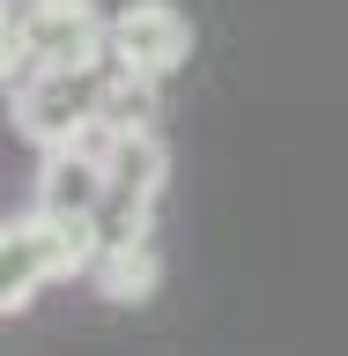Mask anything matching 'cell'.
<instances>
[{
	"label": "cell",
	"instance_id": "cell-6",
	"mask_svg": "<svg viewBox=\"0 0 348 356\" xmlns=\"http://www.w3.org/2000/svg\"><path fill=\"white\" fill-rule=\"evenodd\" d=\"M111 193V163L97 149H44V171H38V208H52V216H89L97 222V208H104Z\"/></svg>",
	"mask_w": 348,
	"mask_h": 356
},
{
	"label": "cell",
	"instance_id": "cell-8",
	"mask_svg": "<svg viewBox=\"0 0 348 356\" xmlns=\"http://www.w3.org/2000/svg\"><path fill=\"white\" fill-rule=\"evenodd\" d=\"M156 89H163V82H149V74H126V67H111V82H104V119H111L119 134L156 127Z\"/></svg>",
	"mask_w": 348,
	"mask_h": 356
},
{
	"label": "cell",
	"instance_id": "cell-1",
	"mask_svg": "<svg viewBox=\"0 0 348 356\" xmlns=\"http://www.w3.org/2000/svg\"><path fill=\"white\" fill-rule=\"evenodd\" d=\"M97 222L89 216H52V208H30V216H8L0 230V312L15 319L30 312L52 282L67 275H89L97 267Z\"/></svg>",
	"mask_w": 348,
	"mask_h": 356
},
{
	"label": "cell",
	"instance_id": "cell-2",
	"mask_svg": "<svg viewBox=\"0 0 348 356\" xmlns=\"http://www.w3.org/2000/svg\"><path fill=\"white\" fill-rule=\"evenodd\" d=\"M111 15L97 0H8V89L38 67H82L104 60Z\"/></svg>",
	"mask_w": 348,
	"mask_h": 356
},
{
	"label": "cell",
	"instance_id": "cell-4",
	"mask_svg": "<svg viewBox=\"0 0 348 356\" xmlns=\"http://www.w3.org/2000/svg\"><path fill=\"white\" fill-rule=\"evenodd\" d=\"M163 186H171V149H163V134L156 127L119 134V149H111V193H104V208H97V238L104 245L149 238Z\"/></svg>",
	"mask_w": 348,
	"mask_h": 356
},
{
	"label": "cell",
	"instance_id": "cell-3",
	"mask_svg": "<svg viewBox=\"0 0 348 356\" xmlns=\"http://www.w3.org/2000/svg\"><path fill=\"white\" fill-rule=\"evenodd\" d=\"M104 82H111V60H82V67H38L22 74L8 97H15V134L38 141V149H60L104 111Z\"/></svg>",
	"mask_w": 348,
	"mask_h": 356
},
{
	"label": "cell",
	"instance_id": "cell-5",
	"mask_svg": "<svg viewBox=\"0 0 348 356\" xmlns=\"http://www.w3.org/2000/svg\"><path fill=\"white\" fill-rule=\"evenodd\" d=\"M104 60L126 67V74H149V82H171L178 67L193 60V15L178 0H126L111 15Z\"/></svg>",
	"mask_w": 348,
	"mask_h": 356
},
{
	"label": "cell",
	"instance_id": "cell-7",
	"mask_svg": "<svg viewBox=\"0 0 348 356\" xmlns=\"http://www.w3.org/2000/svg\"><path fill=\"white\" fill-rule=\"evenodd\" d=\"M89 282L104 289V305H149L156 282H163V260H156L149 238H126V245H97V267Z\"/></svg>",
	"mask_w": 348,
	"mask_h": 356
}]
</instances>
